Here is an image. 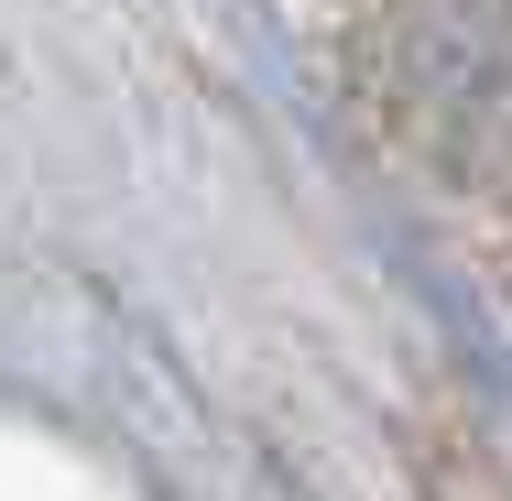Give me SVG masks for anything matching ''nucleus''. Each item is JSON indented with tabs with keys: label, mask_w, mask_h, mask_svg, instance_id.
I'll use <instances>...</instances> for the list:
<instances>
[{
	"label": "nucleus",
	"mask_w": 512,
	"mask_h": 501,
	"mask_svg": "<svg viewBox=\"0 0 512 501\" xmlns=\"http://www.w3.org/2000/svg\"><path fill=\"white\" fill-rule=\"evenodd\" d=\"M404 120L425 153L469 175H512V0L404 11Z\"/></svg>",
	"instance_id": "obj_1"
}]
</instances>
